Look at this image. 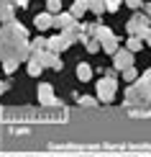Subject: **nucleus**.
<instances>
[{
  "label": "nucleus",
  "mask_w": 151,
  "mask_h": 157,
  "mask_svg": "<svg viewBox=\"0 0 151 157\" xmlns=\"http://www.w3.org/2000/svg\"><path fill=\"white\" fill-rule=\"evenodd\" d=\"M74 23H77V21L72 18V13H56V16H54V26H56L59 31H67V29H72Z\"/></svg>",
  "instance_id": "nucleus-8"
},
{
  "label": "nucleus",
  "mask_w": 151,
  "mask_h": 157,
  "mask_svg": "<svg viewBox=\"0 0 151 157\" xmlns=\"http://www.w3.org/2000/svg\"><path fill=\"white\" fill-rule=\"evenodd\" d=\"M149 101H151V82L146 80V77L136 80L126 90V103L128 106H133V103H149Z\"/></svg>",
  "instance_id": "nucleus-1"
},
{
  "label": "nucleus",
  "mask_w": 151,
  "mask_h": 157,
  "mask_svg": "<svg viewBox=\"0 0 151 157\" xmlns=\"http://www.w3.org/2000/svg\"><path fill=\"white\" fill-rule=\"evenodd\" d=\"M34 23H36V29L38 31H46V29H51L54 26V16L46 10V13H38V16L34 18Z\"/></svg>",
  "instance_id": "nucleus-9"
},
{
  "label": "nucleus",
  "mask_w": 151,
  "mask_h": 157,
  "mask_svg": "<svg viewBox=\"0 0 151 157\" xmlns=\"http://www.w3.org/2000/svg\"><path fill=\"white\" fill-rule=\"evenodd\" d=\"M5 90H8V82H3V80H0V95H3Z\"/></svg>",
  "instance_id": "nucleus-23"
},
{
  "label": "nucleus",
  "mask_w": 151,
  "mask_h": 157,
  "mask_svg": "<svg viewBox=\"0 0 151 157\" xmlns=\"http://www.w3.org/2000/svg\"><path fill=\"white\" fill-rule=\"evenodd\" d=\"M3 67H5V72H13V70L18 67V59H13V57H8V59H3Z\"/></svg>",
  "instance_id": "nucleus-17"
},
{
  "label": "nucleus",
  "mask_w": 151,
  "mask_h": 157,
  "mask_svg": "<svg viewBox=\"0 0 151 157\" xmlns=\"http://www.w3.org/2000/svg\"><path fill=\"white\" fill-rule=\"evenodd\" d=\"M102 47H100V41H97V39H90V41H87V52H92V54H95V52H100Z\"/></svg>",
  "instance_id": "nucleus-18"
},
{
  "label": "nucleus",
  "mask_w": 151,
  "mask_h": 157,
  "mask_svg": "<svg viewBox=\"0 0 151 157\" xmlns=\"http://www.w3.org/2000/svg\"><path fill=\"white\" fill-rule=\"evenodd\" d=\"M113 67L118 70V72H123V70L133 67V52H128V49H118L115 54H113Z\"/></svg>",
  "instance_id": "nucleus-5"
},
{
  "label": "nucleus",
  "mask_w": 151,
  "mask_h": 157,
  "mask_svg": "<svg viewBox=\"0 0 151 157\" xmlns=\"http://www.w3.org/2000/svg\"><path fill=\"white\" fill-rule=\"evenodd\" d=\"M38 101L44 103V106H59V98H54V90H51V85L49 82H41L38 85Z\"/></svg>",
  "instance_id": "nucleus-6"
},
{
  "label": "nucleus",
  "mask_w": 151,
  "mask_h": 157,
  "mask_svg": "<svg viewBox=\"0 0 151 157\" xmlns=\"http://www.w3.org/2000/svg\"><path fill=\"white\" fill-rule=\"evenodd\" d=\"M41 72H44L41 62H38V59H34V57H31V59H28V75H34V77H38Z\"/></svg>",
  "instance_id": "nucleus-13"
},
{
  "label": "nucleus",
  "mask_w": 151,
  "mask_h": 157,
  "mask_svg": "<svg viewBox=\"0 0 151 157\" xmlns=\"http://www.w3.org/2000/svg\"><path fill=\"white\" fill-rule=\"evenodd\" d=\"M141 3H143V0H126V5H128V8H141Z\"/></svg>",
  "instance_id": "nucleus-21"
},
{
  "label": "nucleus",
  "mask_w": 151,
  "mask_h": 157,
  "mask_svg": "<svg viewBox=\"0 0 151 157\" xmlns=\"http://www.w3.org/2000/svg\"><path fill=\"white\" fill-rule=\"evenodd\" d=\"M69 13H72V18H82L84 13H90V5H87V0H74L72 3V8H69Z\"/></svg>",
  "instance_id": "nucleus-10"
},
{
  "label": "nucleus",
  "mask_w": 151,
  "mask_h": 157,
  "mask_svg": "<svg viewBox=\"0 0 151 157\" xmlns=\"http://www.w3.org/2000/svg\"><path fill=\"white\" fill-rule=\"evenodd\" d=\"M118 8H120V3H118V0H108V3H105V10H110V13H115Z\"/></svg>",
  "instance_id": "nucleus-19"
},
{
  "label": "nucleus",
  "mask_w": 151,
  "mask_h": 157,
  "mask_svg": "<svg viewBox=\"0 0 151 157\" xmlns=\"http://www.w3.org/2000/svg\"><path fill=\"white\" fill-rule=\"evenodd\" d=\"M105 3H108V0H87L90 13H95V16H102V13H105Z\"/></svg>",
  "instance_id": "nucleus-12"
},
{
  "label": "nucleus",
  "mask_w": 151,
  "mask_h": 157,
  "mask_svg": "<svg viewBox=\"0 0 151 157\" xmlns=\"http://www.w3.org/2000/svg\"><path fill=\"white\" fill-rule=\"evenodd\" d=\"M115 88H118L115 77H102V80L97 82V98H100L102 103H110L115 98Z\"/></svg>",
  "instance_id": "nucleus-4"
},
{
  "label": "nucleus",
  "mask_w": 151,
  "mask_h": 157,
  "mask_svg": "<svg viewBox=\"0 0 151 157\" xmlns=\"http://www.w3.org/2000/svg\"><path fill=\"white\" fill-rule=\"evenodd\" d=\"M46 10L54 16V13H59L62 10V0H46Z\"/></svg>",
  "instance_id": "nucleus-16"
},
{
  "label": "nucleus",
  "mask_w": 151,
  "mask_h": 157,
  "mask_svg": "<svg viewBox=\"0 0 151 157\" xmlns=\"http://www.w3.org/2000/svg\"><path fill=\"white\" fill-rule=\"evenodd\" d=\"M77 77H80L82 82H87L90 77H92V67H90L87 62H80V64H77Z\"/></svg>",
  "instance_id": "nucleus-11"
},
{
  "label": "nucleus",
  "mask_w": 151,
  "mask_h": 157,
  "mask_svg": "<svg viewBox=\"0 0 151 157\" xmlns=\"http://www.w3.org/2000/svg\"><path fill=\"white\" fill-rule=\"evenodd\" d=\"M13 16H16V3L13 0H0V21L10 23Z\"/></svg>",
  "instance_id": "nucleus-7"
},
{
  "label": "nucleus",
  "mask_w": 151,
  "mask_h": 157,
  "mask_svg": "<svg viewBox=\"0 0 151 157\" xmlns=\"http://www.w3.org/2000/svg\"><path fill=\"white\" fill-rule=\"evenodd\" d=\"M77 101H80L82 106H95V98H82V95H80V98H77Z\"/></svg>",
  "instance_id": "nucleus-20"
},
{
  "label": "nucleus",
  "mask_w": 151,
  "mask_h": 157,
  "mask_svg": "<svg viewBox=\"0 0 151 157\" xmlns=\"http://www.w3.org/2000/svg\"><path fill=\"white\" fill-rule=\"evenodd\" d=\"M13 3H16V5H21V8H26V5H28V0H13Z\"/></svg>",
  "instance_id": "nucleus-24"
},
{
  "label": "nucleus",
  "mask_w": 151,
  "mask_h": 157,
  "mask_svg": "<svg viewBox=\"0 0 151 157\" xmlns=\"http://www.w3.org/2000/svg\"><path fill=\"white\" fill-rule=\"evenodd\" d=\"M77 41V34H72V31H62V34H56V36H51L49 39V52H54V54H62L64 49H69L72 44Z\"/></svg>",
  "instance_id": "nucleus-3"
},
{
  "label": "nucleus",
  "mask_w": 151,
  "mask_h": 157,
  "mask_svg": "<svg viewBox=\"0 0 151 157\" xmlns=\"http://www.w3.org/2000/svg\"><path fill=\"white\" fill-rule=\"evenodd\" d=\"M143 13H146V16H149V21H151V3H146V5H143Z\"/></svg>",
  "instance_id": "nucleus-22"
},
{
  "label": "nucleus",
  "mask_w": 151,
  "mask_h": 157,
  "mask_svg": "<svg viewBox=\"0 0 151 157\" xmlns=\"http://www.w3.org/2000/svg\"><path fill=\"white\" fill-rule=\"evenodd\" d=\"M143 77H146V80H149V82H151V67H149V70H146V75H143Z\"/></svg>",
  "instance_id": "nucleus-25"
},
{
  "label": "nucleus",
  "mask_w": 151,
  "mask_h": 157,
  "mask_svg": "<svg viewBox=\"0 0 151 157\" xmlns=\"http://www.w3.org/2000/svg\"><path fill=\"white\" fill-rule=\"evenodd\" d=\"M149 16L146 13H136L133 18H131V21L126 23V31L131 36H138V39H146V34H149Z\"/></svg>",
  "instance_id": "nucleus-2"
},
{
  "label": "nucleus",
  "mask_w": 151,
  "mask_h": 157,
  "mask_svg": "<svg viewBox=\"0 0 151 157\" xmlns=\"http://www.w3.org/2000/svg\"><path fill=\"white\" fill-rule=\"evenodd\" d=\"M126 49H128V52H141V49H143V39H138V36H131Z\"/></svg>",
  "instance_id": "nucleus-14"
},
{
  "label": "nucleus",
  "mask_w": 151,
  "mask_h": 157,
  "mask_svg": "<svg viewBox=\"0 0 151 157\" xmlns=\"http://www.w3.org/2000/svg\"><path fill=\"white\" fill-rule=\"evenodd\" d=\"M123 80H126V82H136V80H138V72H136L133 67L123 70Z\"/></svg>",
  "instance_id": "nucleus-15"
},
{
  "label": "nucleus",
  "mask_w": 151,
  "mask_h": 157,
  "mask_svg": "<svg viewBox=\"0 0 151 157\" xmlns=\"http://www.w3.org/2000/svg\"><path fill=\"white\" fill-rule=\"evenodd\" d=\"M146 44L151 47V29H149V34H146Z\"/></svg>",
  "instance_id": "nucleus-26"
}]
</instances>
